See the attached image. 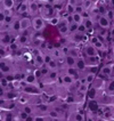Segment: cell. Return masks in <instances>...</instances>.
Listing matches in <instances>:
<instances>
[{"label": "cell", "instance_id": "6da1fadb", "mask_svg": "<svg viewBox=\"0 0 114 121\" xmlns=\"http://www.w3.org/2000/svg\"><path fill=\"white\" fill-rule=\"evenodd\" d=\"M97 23H98V25H99L101 29H104V30H106V29H108V27L111 26V21L108 20L105 15H101V16L97 18Z\"/></svg>", "mask_w": 114, "mask_h": 121}, {"label": "cell", "instance_id": "7a4b0ae2", "mask_svg": "<svg viewBox=\"0 0 114 121\" xmlns=\"http://www.w3.org/2000/svg\"><path fill=\"white\" fill-rule=\"evenodd\" d=\"M32 26L35 31H41L45 29V22L41 17H34L32 20Z\"/></svg>", "mask_w": 114, "mask_h": 121}, {"label": "cell", "instance_id": "3957f363", "mask_svg": "<svg viewBox=\"0 0 114 121\" xmlns=\"http://www.w3.org/2000/svg\"><path fill=\"white\" fill-rule=\"evenodd\" d=\"M18 23H20L21 31H25V30H27L29 27L32 25V20H31L30 17H22V18L18 21Z\"/></svg>", "mask_w": 114, "mask_h": 121}, {"label": "cell", "instance_id": "277c9868", "mask_svg": "<svg viewBox=\"0 0 114 121\" xmlns=\"http://www.w3.org/2000/svg\"><path fill=\"white\" fill-rule=\"evenodd\" d=\"M84 53H86L88 57H97L98 56V50L91 43H89V45H87L84 47Z\"/></svg>", "mask_w": 114, "mask_h": 121}, {"label": "cell", "instance_id": "5b68a950", "mask_svg": "<svg viewBox=\"0 0 114 121\" xmlns=\"http://www.w3.org/2000/svg\"><path fill=\"white\" fill-rule=\"evenodd\" d=\"M39 12V4L38 1H29V13L30 15H35Z\"/></svg>", "mask_w": 114, "mask_h": 121}, {"label": "cell", "instance_id": "8992f818", "mask_svg": "<svg viewBox=\"0 0 114 121\" xmlns=\"http://www.w3.org/2000/svg\"><path fill=\"white\" fill-rule=\"evenodd\" d=\"M17 13L22 15L29 13V1H21V4L17 6Z\"/></svg>", "mask_w": 114, "mask_h": 121}, {"label": "cell", "instance_id": "52a82bcc", "mask_svg": "<svg viewBox=\"0 0 114 121\" xmlns=\"http://www.w3.org/2000/svg\"><path fill=\"white\" fill-rule=\"evenodd\" d=\"M62 82H63V85H64L65 87L72 86V85H74V78L71 77L70 74L65 73L63 77H62Z\"/></svg>", "mask_w": 114, "mask_h": 121}, {"label": "cell", "instance_id": "ba28073f", "mask_svg": "<svg viewBox=\"0 0 114 121\" xmlns=\"http://www.w3.org/2000/svg\"><path fill=\"white\" fill-rule=\"evenodd\" d=\"M33 62H34V66L37 67V70H40V69H42V67L46 65V64H45V60H43V55L34 57Z\"/></svg>", "mask_w": 114, "mask_h": 121}, {"label": "cell", "instance_id": "9c48e42d", "mask_svg": "<svg viewBox=\"0 0 114 121\" xmlns=\"http://www.w3.org/2000/svg\"><path fill=\"white\" fill-rule=\"evenodd\" d=\"M51 57L54 60H64L65 58V55L63 54L62 49H53L51 50Z\"/></svg>", "mask_w": 114, "mask_h": 121}, {"label": "cell", "instance_id": "30bf717a", "mask_svg": "<svg viewBox=\"0 0 114 121\" xmlns=\"http://www.w3.org/2000/svg\"><path fill=\"white\" fill-rule=\"evenodd\" d=\"M94 20L90 17V16H88V17H84L83 18V22H82V25L84 26L86 30H90V29H93L94 26Z\"/></svg>", "mask_w": 114, "mask_h": 121}, {"label": "cell", "instance_id": "8fae6325", "mask_svg": "<svg viewBox=\"0 0 114 121\" xmlns=\"http://www.w3.org/2000/svg\"><path fill=\"white\" fill-rule=\"evenodd\" d=\"M30 37L29 35H26V34H21L20 37H17V42H18V45L20 46H25V45H27L29 42H30Z\"/></svg>", "mask_w": 114, "mask_h": 121}, {"label": "cell", "instance_id": "7c38bea8", "mask_svg": "<svg viewBox=\"0 0 114 121\" xmlns=\"http://www.w3.org/2000/svg\"><path fill=\"white\" fill-rule=\"evenodd\" d=\"M1 4H2V6L5 8V10H7V12H10L14 8V6L16 5L14 0H4Z\"/></svg>", "mask_w": 114, "mask_h": 121}, {"label": "cell", "instance_id": "4fadbf2b", "mask_svg": "<svg viewBox=\"0 0 114 121\" xmlns=\"http://www.w3.org/2000/svg\"><path fill=\"white\" fill-rule=\"evenodd\" d=\"M64 60H65V63H66L67 67H74L75 64H76V58H74V57L70 56V55H66Z\"/></svg>", "mask_w": 114, "mask_h": 121}, {"label": "cell", "instance_id": "5bb4252c", "mask_svg": "<svg viewBox=\"0 0 114 121\" xmlns=\"http://www.w3.org/2000/svg\"><path fill=\"white\" fill-rule=\"evenodd\" d=\"M87 64H86V62L83 58H78L76 60V64H75V69L78 70V71H84L86 69H87Z\"/></svg>", "mask_w": 114, "mask_h": 121}, {"label": "cell", "instance_id": "9a60e30c", "mask_svg": "<svg viewBox=\"0 0 114 121\" xmlns=\"http://www.w3.org/2000/svg\"><path fill=\"white\" fill-rule=\"evenodd\" d=\"M71 17H72V23H75L78 25H81L82 22H83V17H82V15H80V14L74 13L71 15Z\"/></svg>", "mask_w": 114, "mask_h": 121}, {"label": "cell", "instance_id": "2e32d148", "mask_svg": "<svg viewBox=\"0 0 114 121\" xmlns=\"http://www.w3.org/2000/svg\"><path fill=\"white\" fill-rule=\"evenodd\" d=\"M112 66H113V64L103 66V69L101 70V73L103 74V75H105V77H110V75L112 74Z\"/></svg>", "mask_w": 114, "mask_h": 121}, {"label": "cell", "instance_id": "e0dca14e", "mask_svg": "<svg viewBox=\"0 0 114 121\" xmlns=\"http://www.w3.org/2000/svg\"><path fill=\"white\" fill-rule=\"evenodd\" d=\"M98 63H99V60L97 57H88V60L86 64L91 67H97L98 66Z\"/></svg>", "mask_w": 114, "mask_h": 121}, {"label": "cell", "instance_id": "ac0fdd59", "mask_svg": "<svg viewBox=\"0 0 114 121\" xmlns=\"http://www.w3.org/2000/svg\"><path fill=\"white\" fill-rule=\"evenodd\" d=\"M25 82H26V85H30V86H32V85H37V78L34 77L33 74H27L26 78H25Z\"/></svg>", "mask_w": 114, "mask_h": 121}, {"label": "cell", "instance_id": "d6986e66", "mask_svg": "<svg viewBox=\"0 0 114 121\" xmlns=\"http://www.w3.org/2000/svg\"><path fill=\"white\" fill-rule=\"evenodd\" d=\"M95 2H96V1H91V0H86V1H83V4H82V7H83L84 12H88V10H90V9H91V7L95 5Z\"/></svg>", "mask_w": 114, "mask_h": 121}, {"label": "cell", "instance_id": "ffe728a7", "mask_svg": "<svg viewBox=\"0 0 114 121\" xmlns=\"http://www.w3.org/2000/svg\"><path fill=\"white\" fill-rule=\"evenodd\" d=\"M49 71H57V67H58V63L56 60H51L49 63L47 64Z\"/></svg>", "mask_w": 114, "mask_h": 121}, {"label": "cell", "instance_id": "44dd1931", "mask_svg": "<svg viewBox=\"0 0 114 121\" xmlns=\"http://www.w3.org/2000/svg\"><path fill=\"white\" fill-rule=\"evenodd\" d=\"M84 78H86V81H87V85H90V83H93L95 81V79H96V74L89 72V73H87V75H86Z\"/></svg>", "mask_w": 114, "mask_h": 121}, {"label": "cell", "instance_id": "7402d4cb", "mask_svg": "<svg viewBox=\"0 0 114 121\" xmlns=\"http://www.w3.org/2000/svg\"><path fill=\"white\" fill-rule=\"evenodd\" d=\"M0 40H1V43H2V45H10V43H12V37H10L9 34H6L5 37H1Z\"/></svg>", "mask_w": 114, "mask_h": 121}, {"label": "cell", "instance_id": "603a6c76", "mask_svg": "<svg viewBox=\"0 0 114 121\" xmlns=\"http://www.w3.org/2000/svg\"><path fill=\"white\" fill-rule=\"evenodd\" d=\"M67 55H70V56H72V57H74V58H76V60H78L79 52H78V49H75V48H71V49H68Z\"/></svg>", "mask_w": 114, "mask_h": 121}, {"label": "cell", "instance_id": "cb8c5ba5", "mask_svg": "<svg viewBox=\"0 0 114 121\" xmlns=\"http://www.w3.org/2000/svg\"><path fill=\"white\" fill-rule=\"evenodd\" d=\"M93 46H94L97 50H105V45H104V42H101V41H99V40L97 41L96 43H94Z\"/></svg>", "mask_w": 114, "mask_h": 121}, {"label": "cell", "instance_id": "d4e9b609", "mask_svg": "<svg viewBox=\"0 0 114 121\" xmlns=\"http://www.w3.org/2000/svg\"><path fill=\"white\" fill-rule=\"evenodd\" d=\"M9 49H10V50H13V52L18 50V49H20V45H18V42H17L16 40L13 41V42L9 45Z\"/></svg>", "mask_w": 114, "mask_h": 121}, {"label": "cell", "instance_id": "484cf974", "mask_svg": "<svg viewBox=\"0 0 114 121\" xmlns=\"http://www.w3.org/2000/svg\"><path fill=\"white\" fill-rule=\"evenodd\" d=\"M59 33L62 35H64V37H66L70 34V29L68 26H63V27H59Z\"/></svg>", "mask_w": 114, "mask_h": 121}, {"label": "cell", "instance_id": "4316f807", "mask_svg": "<svg viewBox=\"0 0 114 121\" xmlns=\"http://www.w3.org/2000/svg\"><path fill=\"white\" fill-rule=\"evenodd\" d=\"M73 119H74V121H84V117L82 115V113L76 112V113L73 114Z\"/></svg>", "mask_w": 114, "mask_h": 121}, {"label": "cell", "instance_id": "83f0119b", "mask_svg": "<svg viewBox=\"0 0 114 121\" xmlns=\"http://www.w3.org/2000/svg\"><path fill=\"white\" fill-rule=\"evenodd\" d=\"M48 115L51 119H60V115L57 111H50V112H48Z\"/></svg>", "mask_w": 114, "mask_h": 121}, {"label": "cell", "instance_id": "f1b7e54d", "mask_svg": "<svg viewBox=\"0 0 114 121\" xmlns=\"http://www.w3.org/2000/svg\"><path fill=\"white\" fill-rule=\"evenodd\" d=\"M74 13L75 14H80V15H82V14L84 13V9H83L82 5H78V6L74 7Z\"/></svg>", "mask_w": 114, "mask_h": 121}, {"label": "cell", "instance_id": "f546056e", "mask_svg": "<svg viewBox=\"0 0 114 121\" xmlns=\"http://www.w3.org/2000/svg\"><path fill=\"white\" fill-rule=\"evenodd\" d=\"M87 90H88V85H80V86L78 87V91H79L80 94L87 93Z\"/></svg>", "mask_w": 114, "mask_h": 121}, {"label": "cell", "instance_id": "4dcf8cb0", "mask_svg": "<svg viewBox=\"0 0 114 121\" xmlns=\"http://www.w3.org/2000/svg\"><path fill=\"white\" fill-rule=\"evenodd\" d=\"M23 111H24L27 115H31L32 114V112H33V108H32V106H30V105H24Z\"/></svg>", "mask_w": 114, "mask_h": 121}, {"label": "cell", "instance_id": "1f68e13d", "mask_svg": "<svg viewBox=\"0 0 114 121\" xmlns=\"http://www.w3.org/2000/svg\"><path fill=\"white\" fill-rule=\"evenodd\" d=\"M59 17H57V16H55V17H51L50 20L48 21L51 25H58V23H59Z\"/></svg>", "mask_w": 114, "mask_h": 121}, {"label": "cell", "instance_id": "d6a6232c", "mask_svg": "<svg viewBox=\"0 0 114 121\" xmlns=\"http://www.w3.org/2000/svg\"><path fill=\"white\" fill-rule=\"evenodd\" d=\"M48 75H49V78H50L51 80H57V78H58V72H57V71H50Z\"/></svg>", "mask_w": 114, "mask_h": 121}, {"label": "cell", "instance_id": "836d02e7", "mask_svg": "<svg viewBox=\"0 0 114 121\" xmlns=\"http://www.w3.org/2000/svg\"><path fill=\"white\" fill-rule=\"evenodd\" d=\"M40 72H41V75H42V77H46V75L48 77V74H49V72H50V71H49L48 66L46 65V66H43L42 69H40Z\"/></svg>", "mask_w": 114, "mask_h": 121}, {"label": "cell", "instance_id": "e575fe53", "mask_svg": "<svg viewBox=\"0 0 114 121\" xmlns=\"http://www.w3.org/2000/svg\"><path fill=\"white\" fill-rule=\"evenodd\" d=\"M6 13H5V10H0V24L2 25V24H5V20H6Z\"/></svg>", "mask_w": 114, "mask_h": 121}, {"label": "cell", "instance_id": "d590c367", "mask_svg": "<svg viewBox=\"0 0 114 121\" xmlns=\"http://www.w3.org/2000/svg\"><path fill=\"white\" fill-rule=\"evenodd\" d=\"M78 27H79V25H78V24H75V23L70 24V25H68V29H70V33H71V32H76V31H78Z\"/></svg>", "mask_w": 114, "mask_h": 121}, {"label": "cell", "instance_id": "8d00e7d4", "mask_svg": "<svg viewBox=\"0 0 114 121\" xmlns=\"http://www.w3.org/2000/svg\"><path fill=\"white\" fill-rule=\"evenodd\" d=\"M31 54H32V56H33V57L40 56V55H41L40 48H33V49H32V52H31Z\"/></svg>", "mask_w": 114, "mask_h": 121}, {"label": "cell", "instance_id": "74e56055", "mask_svg": "<svg viewBox=\"0 0 114 121\" xmlns=\"http://www.w3.org/2000/svg\"><path fill=\"white\" fill-rule=\"evenodd\" d=\"M5 79H6V81L8 82V83H10V82H13V81L15 80V77H14V74L8 73L6 77H5Z\"/></svg>", "mask_w": 114, "mask_h": 121}, {"label": "cell", "instance_id": "f35d334b", "mask_svg": "<svg viewBox=\"0 0 114 121\" xmlns=\"http://www.w3.org/2000/svg\"><path fill=\"white\" fill-rule=\"evenodd\" d=\"M96 94H97V89L94 87L91 90H90V93H89V98H90V99H94V98H96Z\"/></svg>", "mask_w": 114, "mask_h": 121}, {"label": "cell", "instance_id": "ab89813d", "mask_svg": "<svg viewBox=\"0 0 114 121\" xmlns=\"http://www.w3.org/2000/svg\"><path fill=\"white\" fill-rule=\"evenodd\" d=\"M23 58L25 60H34V57L32 56V54L31 53H25V54H23Z\"/></svg>", "mask_w": 114, "mask_h": 121}, {"label": "cell", "instance_id": "60d3db41", "mask_svg": "<svg viewBox=\"0 0 114 121\" xmlns=\"http://www.w3.org/2000/svg\"><path fill=\"white\" fill-rule=\"evenodd\" d=\"M27 102H29V99H27L26 97H24V96H21L20 98H18V103L22 104V105H26Z\"/></svg>", "mask_w": 114, "mask_h": 121}, {"label": "cell", "instance_id": "b9f144b4", "mask_svg": "<svg viewBox=\"0 0 114 121\" xmlns=\"http://www.w3.org/2000/svg\"><path fill=\"white\" fill-rule=\"evenodd\" d=\"M12 85H13V87L15 88V89H17V88H21V87H22V85H21V81H18V80H14L13 82H12Z\"/></svg>", "mask_w": 114, "mask_h": 121}, {"label": "cell", "instance_id": "7bdbcfd3", "mask_svg": "<svg viewBox=\"0 0 114 121\" xmlns=\"http://www.w3.org/2000/svg\"><path fill=\"white\" fill-rule=\"evenodd\" d=\"M43 60H45V64L47 65L48 63H49L51 60H54V58L51 57V55H45V56H43Z\"/></svg>", "mask_w": 114, "mask_h": 121}, {"label": "cell", "instance_id": "ee69618b", "mask_svg": "<svg viewBox=\"0 0 114 121\" xmlns=\"http://www.w3.org/2000/svg\"><path fill=\"white\" fill-rule=\"evenodd\" d=\"M18 117H20V119H22V120H25L29 115H27L24 111H21V112H18Z\"/></svg>", "mask_w": 114, "mask_h": 121}, {"label": "cell", "instance_id": "f6af8a7d", "mask_svg": "<svg viewBox=\"0 0 114 121\" xmlns=\"http://www.w3.org/2000/svg\"><path fill=\"white\" fill-rule=\"evenodd\" d=\"M33 121H46V118L43 115H38V117H34Z\"/></svg>", "mask_w": 114, "mask_h": 121}, {"label": "cell", "instance_id": "bcb514c9", "mask_svg": "<svg viewBox=\"0 0 114 121\" xmlns=\"http://www.w3.org/2000/svg\"><path fill=\"white\" fill-rule=\"evenodd\" d=\"M33 75L37 78V79H38V78H40V77H42V75H41L40 70H35V71H34V73H33Z\"/></svg>", "mask_w": 114, "mask_h": 121}, {"label": "cell", "instance_id": "7dc6e473", "mask_svg": "<svg viewBox=\"0 0 114 121\" xmlns=\"http://www.w3.org/2000/svg\"><path fill=\"white\" fill-rule=\"evenodd\" d=\"M5 55H6V50H5V48L0 47V56H1V57H4Z\"/></svg>", "mask_w": 114, "mask_h": 121}, {"label": "cell", "instance_id": "c3c4849f", "mask_svg": "<svg viewBox=\"0 0 114 121\" xmlns=\"http://www.w3.org/2000/svg\"><path fill=\"white\" fill-rule=\"evenodd\" d=\"M33 119H34V118H32V117H30V115H29V117H27L24 121H33Z\"/></svg>", "mask_w": 114, "mask_h": 121}, {"label": "cell", "instance_id": "681fc988", "mask_svg": "<svg viewBox=\"0 0 114 121\" xmlns=\"http://www.w3.org/2000/svg\"><path fill=\"white\" fill-rule=\"evenodd\" d=\"M111 75H114V64H113V66H112V74Z\"/></svg>", "mask_w": 114, "mask_h": 121}, {"label": "cell", "instance_id": "f907efd6", "mask_svg": "<svg viewBox=\"0 0 114 121\" xmlns=\"http://www.w3.org/2000/svg\"><path fill=\"white\" fill-rule=\"evenodd\" d=\"M0 10H1V9H0Z\"/></svg>", "mask_w": 114, "mask_h": 121}]
</instances>
